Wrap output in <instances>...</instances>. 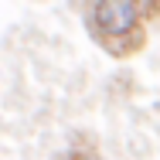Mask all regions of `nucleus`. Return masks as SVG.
Here are the masks:
<instances>
[{
    "label": "nucleus",
    "mask_w": 160,
    "mask_h": 160,
    "mask_svg": "<svg viewBox=\"0 0 160 160\" xmlns=\"http://www.w3.org/2000/svg\"><path fill=\"white\" fill-rule=\"evenodd\" d=\"M89 28L106 44V51H112L116 58H126L133 51H140L143 41H147L143 17L129 0H96L92 10H89Z\"/></svg>",
    "instance_id": "1"
},
{
    "label": "nucleus",
    "mask_w": 160,
    "mask_h": 160,
    "mask_svg": "<svg viewBox=\"0 0 160 160\" xmlns=\"http://www.w3.org/2000/svg\"><path fill=\"white\" fill-rule=\"evenodd\" d=\"M136 10H140V17L147 21V17H157L160 14V0H129Z\"/></svg>",
    "instance_id": "2"
}]
</instances>
